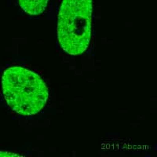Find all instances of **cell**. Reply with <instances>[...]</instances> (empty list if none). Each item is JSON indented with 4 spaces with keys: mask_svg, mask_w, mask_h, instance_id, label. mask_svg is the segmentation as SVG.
Returning <instances> with one entry per match:
<instances>
[{
    "mask_svg": "<svg viewBox=\"0 0 157 157\" xmlns=\"http://www.w3.org/2000/svg\"><path fill=\"white\" fill-rule=\"evenodd\" d=\"M2 90L9 107L24 116L40 113L49 98L44 79L36 71L19 65L10 66L3 71Z\"/></svg>",
    "mask_w": 157,
    "mask_h": 157,
    "instance_id": "6da1fadb",
    "label": "cell"
},
{
    "mask_svg": "<svg viewBox=\"0 0 157 157\" xmlns=\"http://www.w3.org/2000/svg\"><path fill=\"white\" fill-rule=\"evenodd\" d=\"M92 0H63L58 13L57 38L61 48L71 56L81 55L90 43Z\"/></svg>",
    "mask_w": 157,
    "mask_h": 157,
    "instance_id": "7a4b0ae2",
    "label": "cell"
},
{
    "mask_svg": "<svg viewBox=\"0 0 157 157\" xmlns=\"http://www.w3.org/2000/svg\"><path fill=\"white\" fill-rule=\"evenodd\" d=\"M48 1L49 0H18V2L25 13L32 16H37L44 12Z\"/></svg>",
    "mask_w": 157,
    "mask_h": 157,
    "instance_id": "3957f363",
    "label": "cell"
},
{
    "mask_svg": "<svg viewBox=\"0 0 157 157\" xmlns=\"http://www.w3.org/2000/svg\"><path fill=\"white\" fill-rule=\"evenodd\" d=\"M13 155H18L17 154L14 153H10V152H6L2 151L0 152V156H13Z\"/></svg>",
    "mask_w": 157,
    "mask_h": 157,
    "instance_id": "277c9868",
    "label": "cell"
}]
</instances>
